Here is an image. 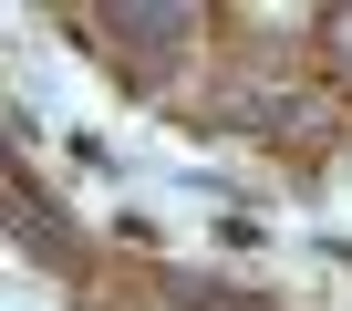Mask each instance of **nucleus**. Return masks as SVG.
Masks as SVG:
<instances>
[{"instance_id": "f257e3e1", "label": "nucleus", "mask_w": 352, "mask_h": 311, "mask_svg": "<svg viewBox=\"0 0 352 311\" xmlns=\"http://www.w3.org/2000/svg\"><path fill=\"white\" fill-rule=\"evenodd\" d=\"M176 301H187V311H259V301H239V290H208V280H176Z\"/></svg>"}]
</instances>
